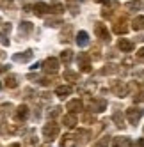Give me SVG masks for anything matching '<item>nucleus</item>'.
I'll use <instances>...</instances> for the list:
<instances>
[{
	"label": "nucleus",
	"mask_w": 144,
	"mask_h": 147,
	"mask_svg": "<svg viewBox=\"0 0 144 147\" xmlns=\"http://www.w3.org/2000/svg\"><path fill=\"white\" fill-rule=\"evenodd\" d=\"M43 136H45L46 142H54L57 136H59V124L48 121V124L43 126Z\"/></svg>",
	"instance_id": "1"
},
{
	"label": "nucleus",
	"mask_w": 144,
	"mask_h": 147,
	"mask_svg": "<svg viewBox=\"0 0 144 147\" xmlns=\"http://www.w3.org/2000/svg\"><path fill=\"white\" fill-rule=\"evenodd\" d=\"M94 34L101 43H110V32L107 30V25H103L101 22L94 23Z\"/></svg>",
	"instance_id": "2"
},
{
	"label": "nucleus",
	"mask_w": 144,
	"mask_h": 147,
	"mask_svg": "<svg viewBox=\"0 0 144 147\" xmlns=\"http://www.w3.org/2000/svg\"><path fill=\"white\" fill-rule=\"evenodd\" d=\"M142 115H144V110H141V108H137V107L126 108V119H128V122H130L132 126H137Z\"/></svg>",
	"instance_id": "3"
},
{
	"label": "nucleus",
	"mask_w": 144,
	"mask_h": 147,
	"mask_svg": "<svg viewBox=\"0 0 144 147\" xmlns=\"http://www.w3.org/2000/svg\"><path fill=\"white\" fill-rule=\"evenodd\" d=\"M91 55L89 53H78V57H77V64H78V69L82 71V73H91Z\"/></svg>",
	"instance_id": "4"
},
{
	"label": "nucleus",
	"mask_w": 144,
	"mask_h": 147,
	"mask_svg": "<svg viewBox=\"0 0 144 147\" xmlns=\"http://www.w3.org/2000/svg\"><path fill=\"white\" fill-rule=\"evenodd\" d=\"M43 71L46 75H55L59 71V60L55 57H48L45 62H43Z\"/></svg>",
	"instance_id": "5"
},
{
	"label": "nucleus",
	"mask_w": 144,
	"mask_h": 147,
	"mask_svg": "<svg viewBox=\"0 0 144 147\" xmlns=\"http://www.w3.org/2000/svg\"><path fill=\"white\" fill-rule=\"evenodd\" d=\"M89 108H91L92 113H100V112H103L107 108V101L103 98H94V99H91Z\"/></svg>",
	"instance_id": "6"
},
{
	"label": "nucleus",
	"mask_w": 144,
	"mask_h": 147,
	"mask_svg": "<svg viewBox=\"0 0 144 147\" xmlns=\"http://www.w3.org/2000/svg\"><path fill=\"white\" fill-rule=\"evenodd\" d=\"M110 90L114 92L118 98H125L126 94H128V85H125L123 82H112V85H110Z\"/></svg>",
	"instance_id": "7"
},
{
	"label": "nucleus",
	"mask_w": 144,
	"mask_h": 147,
	"mask_svg": "<svg viewBox=\"0 0 144 147\" xmlns=\"http://www.w3.org/2000/svg\"><path fill=\"white\" fill-rule=\"evenodd\" d=\"M112 30H114L116 34H119V36H125V34L128 32L126 18H125V16H121L119 20H116V22H114V27H112Z\"/></svg>",
	"instance_id": "8"
},
{
	"label": "nucleus",
	"mask_w": 144,
	"mask_h": 147,
	"mask_svg": "<svg viewBox=\"0 0 144 147\" xmlns=\"http://www.w3.org/2000/svg\"><path fill=\"white\" fill-rule=\"evenodd\" d=\"M27 117H29V107L27 105H20L14 112V121L16 122H25Z\"/></svg>",
	"instance_id": "9"
},
{
	"label": "nucleus",
	"mask_w": 144,
	"mask_h": 147,
	"mask_svg": "<svg viewBox=\"0 0 144 147\" xmlns=\"http://www.w3.org/2000/svg\"><path fill=\"white\" fill-rule=\"evenodd\" d=\"M75 136H77V144H78V145H86V144L89 142V138L92 136V133H91L89 129H78V131L75 133Z\"/></svg>",
	"instance_id": "10"
},
{
	"label": "nucleus",
	"mask_w": 144,
	"mask_h": 147,
	"mask_svg": "<svg viewBox=\"0 0 144 147\" xmlns=\"http://www.w3.org/2000/svg\"><path fill=\"white\" fill-rule=\"evenodd\" d=\"M66 110L71 112V113H78V112L84 110V103H82L80 99H71V101H68V105H66Z\"/></svg>",
	"instance_id": "11"
},
{
	"label": "nucleus",
	"mask_w": 144,
	"mask_h": 147,
	"mask_svg": "<svg viewBox=\"0 0 144 147\" xmlns=\"http://www.w3.org/2000/svg\"><path fill=\"white\" fill-rule=\"evenodd\" d=\"M32 57H34V51L32 50H25L23 53H14L13 55V60L14 62H29V60H32Z\"/></svg>",
	"instance_id": "12"
},
{
	"label": "nucleus",
	"mask_w": 144,
	"mask_h": 147,
	"mask_svg": "<svg viewBox=\"0 0 144 147\" xmlns=\"http://www.w3.org/2000/svg\"><path fill=\"white\" fill-rule=\"evenodd\" d=\"M9 32H11V23H2L0 25V43L2 45H9Z\"/></svg>",
	"instance_id": "13"
},
{
	"label": "nucleus",
	"mask_w": 144,
	"mask_h": 147,
	"mask_svg": "<svg viewBox=\"0 0 144 147\" xmlns=\"http://www.w3.org/2000/svg\"><path fill=\"white\" fill-rule=\"evenodd\" d=\"M48 13H52V11H50V5H48V4L37 2V4L34 5V14H36V16H46Z\"/></svg>",
	"instance_id": "14"
},
{
	"label": "nucleus",
	"mask_w": 144,
	"mask_h": 147,
	"mask_svg": "<svg viewBox=\"0 0 144 147\" xmlns=\"http://www.w3.org/2000/svg\"><path fill=\"white\" fill-rule=\"evenodd\" d=\"M60 147H78L77 136L75 135H64L62 140H60Z\"/></svg>",
	"instance_id": "15"
},
{
	"label": "nucleus",
	"mask_w": 144,
	"mask_h": 147,
	"mask_svg": "<svg viewBox=\"0 0 144 147\" xmlns=\"http://www.w3.org/2000/svg\"><path fill=\"white\" fill-rule=\"evenodd\" d=\"M62 124L66 126V128H75V126L78 124V121H77V115L75 113H66L64 117H62Z\"/></svg>",
	"instance_id": "16"
},
{
	"label": "nucleus",
	"mask_w": 144,
	"mask_h": 147,
	"mask_svg": "<svg viewBox=\"0 0 144 147\" xmlns=\"http://www.w3.org/2000/svg\"><path fill=\"white\" fill-rule=\"evenodd\" d=\"M71 89L69 85H59L57 89H55V94H57V98H60V99H66L69 94H71Z\"/></svg>",
	"instance_id": "17"
},
{
	"label": "nucleus",
	"mask_w": 144,
	"mask_h": 147,
	"mask_svg": "<svg viewBox=\"0 0 144 147\" xmlns=\"http://www.w3.org/2000/svg\"><path fill=\"white\" fill-rule=\"evenodd\" d=\"M130 144L132 142H130L128 136H114V138H112V147H126Z\"/></svg>",
	"instance_id": "18"
},
{
	"label": "nucleus",
	"mask_w": 144,
	"mask_h": 147,
	"mask_svg": "<svg viewBox=\"0 0 144 147\" xmlns=\"http://www.w3.org/2000/svg\"><path fill=\"white\" fill-rule=\"evenodd\" d=\"M118 48H119L121 51H125V53H128V51L133 50V43H132L130 39H119V41H118Z\"/></svg>",
	"instance_id": "19"
},
{
	"label": "nucleus",
	"mask_w": 144,
	"mask_h": 147,
	"mask_svg": "<svg viewBox=\"0 0 144 147\" xmlns=\"http://www.w3.org/2000/svg\"><path fill=\"white\" fill-rule=\"evenodd\" d=\"M32 30H34V25L30 22H22L20 23V36H29V34H32Z\"/></svg>",
	"instance_id": "20"
},
{
	"label": "nucleus",
	"mask_w": 144,
	"mask_h": 147,
	"mask_svg": "<svg viewBox=\"0 0 144 147\" xmlns=\"http://www.w3.org/2000/svg\"><path fill=\"white\" fill-rule=\"evenodd\" d=\"M75 41H77L78 46H86L89 43V34L86 32V30H80V32L77 34V37H75Z\"/></svg>",
	"instance_id": "21"
},
{
	"label": "nucleus",
	"mask_w": 144,
	"mask_h": 147,
	"mask_svg": "<svg viewBox=\"0 0 144 147\" xmlns=\"http://www.w3.org/2000/svg\"><path fill=\"white\" fill-rule=\"evenodd\" d=\"M64 80H66V82H69V83H78L80 75H78V73H73V71L66 69V71H64Z\"/></svg>",
	"instance_id": "22"
},
{
	"label": "nucleus",
	"mask_w": 144,
	"mask_h": 147,
	"mask_svg": "<svg viewBox=\"0 0 144 147\" xmlns=\"http://www.w3.org/2000/svg\"><path fill=\"white\" fill-rule=\"evenodd\" d=\"M71 32H73V27H71V25H64V30L60 32V41H62V43L71 41Z\"/></svg>",
	"instance_id": "23"
},
{
	"label": "nucleus",
	"mask_w": 144,
	"mask_h": 147,
	"mask_svg": "<svg viewBox=\"0 0 144 147\" xmlns=\"http://www.w3.org/2000/svg\"><path fill=\"white\" fill-rule=\"evenodd\" d=\"M132 28H133V30H137V32L144 30V16H135V18H133Z\"/></svg>",
	"instance_id": "24"
},
{
	"label": "nucleus",
	"mask_w": 144,
	"mask_h": 147,
	"mask_svg": "<svg viewBox=\"0 0 144 147\" xmlns=\"http://www.w3.org/2000/svg\"><path fill=\"white\" fill-rule=\"evenodd\" d=\"M112 121H114L116 126H118V128H121V129L126 126V124H125V117H123L121 112H114V113H112Z\"/></svg>",
	"instance_id": "25"
},
{
	"label": "nucleus",
	"mask_w": 144,
	"mask_h": 147,
	"mask_svg": "<svg viewBox=\"0 0 144 147\" xmlns=\"http://www.w3.org/2000/svg\"><path fill=\"white\" fill-rule=\"evenodd\" d=\"M118 71H119V67H118L116 64H107L103 69L100 71V75H116Z\"/></svg>",
	"instance_id": "26"
},
{
	"label": "nucleus",
	"mask_w": 144,
	"mask_h": 147,
	"mask_svg": "<svg viewBox=\"0 0 144 147\" xmlns=\"http://www.w3.org/2000/svg\"><path fill=\"white\" fill-rule=\"evenodd\" d=\"M66 7L71 14H78V2L77 0H66Z\"/></svg>",
	"instance_id": "27"
},
{
	"label": "nucleus",
	"mask_w": 144,
	"mask_h": 147,
	"mask_svg": "<svg viewBox=\"0 0 144 147\" xmlns=\"http://www.w3.org/2000/svg\"><path fill=\"white\" fill-rule=\"evenodd\" d=\"M71 59H73V51H71V50H64L62 53H60V60L64 62V66H68V64H69Z\"/></svg>",
	"instance_id": "28"
},
{
	"label": "nucleus",
	"mask_w": 144,
	"mask_h": 147,
	"mask_svg": "<svg viewBox=\"0 0 144 147\" xmlns=\"http://www.w3.org/2000/svg\"><path fill=\"white\" fill-rule=\"evenodd\" d=\"M133 101H135V103H142L144 101V83L139 85V90L133 94Z\"/></svg>",
	"instance_id": "29"
},
{
	"label": "nucleus",
	"mask_w": 144,
	"mask_h": 147,
	"mask_svg": "<svg viewBox=\"0 0 144 147\" xmlns=\"http://www.w3.org/2000/svg\"><path fill=\"white\" fill-rule=\"evenodd\" d=\"M37 82L41 83V85H45V87H50V85H55V82H57V78H50V76H43V78H37Z\"/></svg>",
	"instance_id": "30"
},
{
	"label": "nucleus",
	"mask_w": 144,
	"mask_h": 147,
	"mask_svg": "<svg viewBox=\"0 0 144 147\" xmlns=\"http://www.w3.org/2000/svg\"><path fill=\"white\" fill-rule=\"evenodd\" d=\"M4 82H5V85H7L9 89H16V87H18V78H16L14 75H11V76H7V78H5Z\"/></svg>",
	"instance_id": "31"
},
{
	"label": "nucleus",
	"mask_w": 144,
	"mask_h": 147,
	"mask_svg": "<svg viewBox=\"0 0 144 147\" xmlns=\"http://www.w3.org/2000/svg\"><path fill=\"white\" fill-rule=\"evenodd\" d=\"M50 11H52L54 14H62L64 13V5L59 4V2H54L52 5H50Z\"/></svg>",
	"instance_id": "32"
},
{
	"label": "nucleus",
	"mask_w": 144,
	"mask_h": 147,
	"mask_svg": "<svg viewBox=\"0 0 144 147\" xmlns=\"http://www.w3.org/2000/svg\"><path fill=\"white\" fill-rule=\"evenodd\" d=\"M89 55H91V59H92V60H100V59H101V50H100V46H98V45H94Z\"/></svg>",
	"instance_id": "33"
},
{
	"label": "nucleus",
	"mask_w": 144,
	"mask_h": 147,
	"mask_svg": "<svg viewBox=\"0 0 144 147\" xmlns=\"http://www.w3.org/2000/svg\"><path fill=\"white\" fill-rule=\"evenodd\" d=\"M82 122H84V124H94V122H96V119H94V113H92V112H89V113H84V115H82Z\"/></svg>",
	"instance_id": "34"
},
{
	"label": "nucleus",
	"mask_w": 144,
	"mask_h": 147,
	"mask_svg": "<svg viewBox=\"0 0 144 147\" xmlns=\"http://www.w3.org/2000/svg\"><path fill=\"white\" fill-rule=\"evenodd\" d=\"M141 5H142V4H141V0H130V2H128L125 7L128 9V11H137Z\"/></svg>",
	"instance_id": "35"
},
{
	"label": "nucleus",
	"mask_w": 144,
	"mask_h": 147,
	"mask_svg": "<svg viewBox=\"0 0 144 147\" xmlns=\"http://www.w3.org/2000/svg\"><path fill=\"white\" fill-rule=\"evenodd\" d=\"M59 25H64L60 18H50V20H46V27H59Z\"/></svg>",
	"instance_id": "36"
},
{
	"label": "nucleus",
	"mask_w": 144,
	"mask_h": 147,
	"mask_svg": "<svg viewBox=\"0 0 144 147\" xmlns=\"http://www.w3.org/2000/svg\"><path fill=\"white\" fill-rule=\"evenodd\" d=\"M92 147H109V136H101V138H98Z\"/></svg>",
	"instance_id": "37"
},
{
	"label": "nucleus",
	"mask_w": 144,
	"mask_h": 147,
	"mask_svg": "<svg viewBox=\"0 0 144 147\" xmlns=\"http://www.w3.org/2000/svg\"><path fill=\"white\" fill-rule=\"evenodd\" d=\"M60 110H62L60 107H54L52 110H48V117H50V119H55L57 115H60Z\"/></svg>",
	"instance_id": "38"
},
{
	"label": "nucleus",
	"mask_w": 144,
	"mask_h": 147,
	"mask_svg": "<svg viewBox=\"0 0 144 147\" xmlns=\"http://www.w3.org/2000/svg\"><path fill=\"white\" fill-rule=\"evenodd\" d=\"M0 5H2L4 9H7V7H13V0H0Z\"/></svg>",
	"instance_id": "39"
},
{
	"label": "nucleus",
	"mask_w": 144,
	"mask_h": 147,
	"mask_svg": "<svg viewBox=\"0 0 144 147\" xmlns=\"http://www.w3.org/2000/svg\"><path fill=\"white\" fill-rule=\"evenodd\" d=\"M137 60H139V62H144V46L137 51Z\"/></svg>",
	"instance_id": "40"
},
{
	"label": "nucleus",
	"mask_w": 144,
	"mask_h": 147,
	"mask_svg": "<svg viewBox=\"0 0 144 147\" xmlns=\"http://www.w3.org/2000/svg\"><path fill=\"white\" fill-rule=\"evenodd\" d=\"M36 142H37V136H34V135H30L27 138V144H36Z\"/></svg>",
	"instance_id": "41"
},
{
	"label": "nucleus",
	"mask_w": 144,
	"mask_h": 147,
	"mask_svg": "<svg viewBox=\"0 0 144 147\" xmlns=\"http://www.w3.org/2000/svg\"><path fill=\"white\" fill-rule=\"evenodd\" d=\"M133 147H144V138H139L135 144H133Z\"/></svg>",
	"instance_id": "42"
},
{
	"label": "nucleus",
	"mask_w": 144,
	"mask_h": 147,
	"mask_svg": "<svg viewBox=\"0 0 144 147\" xmlns=\"http://www.w3.org/2000/svg\"><path fill=\"white\" fill-rule=\"evenodd\" d=\"M9 71V66H4V64H0V73H7Z\"/></svg>",
	"instance_id": "43"
},
{
	"label": "nucleus",
	"mask_w": 144,
	"mask_h": 147,
	"mask_svg": "<svg viewBox=\"0 0 144 147\" xmlns=\"http://www.w3.org/2000/svg\"><path fill=\"white\" fill-rule=\"evenodd\" d=\"M135 76H139V78H144V71H137V73H135Z\"/></svg>",
	"instance_id": "44"
},
{
	"label": "nucleus",
	"mask_w": 144,
	"mask_h": 147,
	"mask_svg": "<svg viewBox=\"0 0 144 147\" xmlns=\"http://www.w3.org/2000/svg\"><path fill=\"white\" fill-rule=\"evenodd\" d=\"M94 2H98V4H101V2H109V0H94Z\"/></svg>",
	"instance_id": "45"
},
{
	"label": "nucleus",
	"mask_w": 144,
	"mask_h": 147,
	"mask_svg": "<svg viewBox=\"0 0 144 147\" xmlns=\"http://www.w3.org/2000/svg\"><path fill=\"white\" fill-rule=\"evenodd\" d=\"M9 147H20V144H11Z\"/></svg>",
	"instance_id": "46"
},
{
	"label": "nucleus",
	"mask_w": 144,
	"mask_h": 147,
	"mask_svg": "<svg viewBox=\"0 0 144 147\" xmlns=\"http://www.w3.org/2000/svg\"><path fill=\"white\" fill-rule=\"evenodd\" d=\"M0 89H2V83H0Z\"/></svg>",
	"instance_id": "47"
},
{
	"label": "nucleus",
	"mask_w": 144,
	"mask_h": 147,
	"mask_svg": "<svg viewBox=\"0 0 144 147\" xmlns=\"http://www.w3.org/2000/svg\"><path fill=\"white\" fill-rule=\"evenodd\" d=\"M43 147H48V145H43Z\"/></svg>",
	"instance_id": "48"
}]
</instances>
